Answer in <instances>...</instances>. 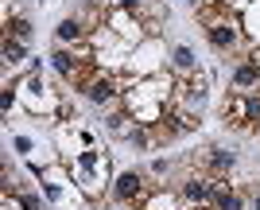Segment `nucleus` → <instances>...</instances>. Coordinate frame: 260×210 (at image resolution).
Masks as SVG:
<instances>
[{"label":"nucleus","instance_id":"nucleus-1","mask_svg":"<svg viewBox=\"0 0 260 210\" xmlns=\"http://www.w3.org/2000/svg\"><path fill=\"white\" fill-rule=\"evenodd\" d=\"M148 199V179H144L140 167H132V171H120L113 179V202L117 206H144Z\"/></svg>","mask_w":260,"mask_h":210},{"label":"nucleus","instance_id":"nucleus-2","mask_svg":"<svg viewBox=\"0 0 260 210\" xmlns=\"http://www.w3.org/2000/svg\"><path fill=\"white\" fill-rule=\"evenodd\" d=\"M78 89H82V94H86L93 105H120V86H117V78L105 74V70L86 74L82 82H78Z\"/></svg>","mask_w":260,"mask_h":210},{"label":"nucleus","instance_id":"nucleus-3","mask_svg":"<svg viewBox=\"0 0 260 210\" xmlns=\"http://www.w3.org/2000/svg\"><path fill=\"white\" fill-rule=\"evenodd\" d=\"M221 191H225V183H221V179L190 175V179L183 183V202H186V206H214Z\"/></svg>","mask_w":260,"mask_h":210},{"label":"nucleus","instance_id":"nucleus-4","mask_svg":"<svg viewBox=\"0 0 260 210\" xmlns=\"http://www.w3.org/2000/svg\"><path fill=\"white\" fill-rule=\"evenodd\" d=\"M233 167H237V152H233V148H206V152H202V171H210L214 179L229 175Z\"/></svg>","mask_w":260,"mask_h":210},{"label":"nucleus","instance_id":"nucleus-5","mask_svg":"<svg viewBox=\"0 0 260 210\" xmlns=\"http://www.w3.org/2000/svg\"><path fill=\"white\" fill-rule=\"evenodd\" d=\"M51 67L58 78H74L78 74V47H54L51 51Z\"/></svg>","mask_w":260,"mask_h":210},{"label":"nucleus","instance_id":"nucleus-6","mask_svg":"<svg viewBox=\"0 0 260 210\" xmlns=\"http://www.w3.org/2000/svg\"><path fill=\"white\" fill-rule=\"evenodd\" d=\"M249 86H260V63L256 58L233 67V89H249Z\"/></svg>","mask_w":260,"mask_h":210},{"label":"nucleus","instance_id":"nucleus-7","mask_svg":"<svg viewBox=\"0 0 260 210\" xmlns=\"http://www.w3.org/2000/svg\"><path fill=\"white\" fill-rule=\"evenodd\" d=\"M86 39V23L78 20V16H66L62 23H58V43L62 47H78Z\"/></svg>","mask_w":260,"mask_h":210},{"label":"nucleus","instance_id":"nucleus-8","mask_svg":"<svg viewBox=\"0 0 260 210\" xmlns=\"http://www.w3.org/2000/svg\"><path fill=\"white\" fill-rule=\"evenodd\" d=\"M171 67L175 70H183V74H194V51H190V47H183V43H175L171 47Z\"/></svg>","mask_w":260,"mask_h":210},{"label":"nucleus","instance_id":"nucleus-9","mask_svg":"<svg viewBox=\"0 0 260 210\" xmlns=\"http://www.w3.org/2000/svg\"><path fill=\"white\" fill-rule=\"evenodd\" d=\"M23 58H27V47H23V39L8 35V39H4V63H23Z\"/></svg>","mask_w":260,"mask_h":210},{"label":"nucleus","instance_id":"nucleus-10","mask_svg":"<svg viewBox=\"0 0 260 210\" xmlns=\"http://www.w3.org/2000/svg\"><path fill=\"white\" fill-rule=\"evenodd\" d=\"M241 101H245V129H256V125H260V94L241 98Z\"/></svg>","mask_w":260,"mask_h":210},{"label":"nucleus","instance_id":"nucleus-11","mask_svg":"<svg viewBox=\"0 0 260 210\" xmlns=\"http://www.w3.org/2000/svg\"><path fill=\"white\" fill-rule=\"evenodd\" d=\"M144 210H183V206H179L171 195H148V199H144Z\"/></svg>","mask_w":260,"mask_h":210},{"label":"nucleus","instance_id":"nucleus-12","mask_svg":"<svg viewBox=\"0 0 260 210\" xmlns=\"http://www.w3.org/2000/svg\"><path fill=\"white\" fill-rule=\"evenodd\" d=\"M8 35H16V39H31V20H27V16H12V20H8Z\"/></svg>","mask_w":260,"mask_h":210},{"label":"nucleus","instance_id":"nucleus-13","mask_svg":"<svg viewBox=\"0 0 260 210\" xmlns=\"http://www.w3.org/2000/svg\"><path fill=\"white\" fill-rule=\"evenodd\" d=\"M124 140H128L132 148H140V152L148 148V144H152V140H148V129H144V125H132L128 133H124Z\"/></svg>","mask_w":260,"mask_h":210},{"label":"nucleus","instance_id":"nucleus-14","mask_svg":"<svg viewBox=\"0 0 260 210\" xmlns=\"http://www.w3.org/2000/svg\"><path fill=\"white\" fill-rule=\"evenodd\" d=\"M214 206H217V210H245V202H241V195H237V191H221Z\"/></svg>","mask_w":260,"mask_h":210},{"label":"nucleus","instance_id":"nucleus-15","mask_svg":"<svg viewBox=\"0 0 260 210\" xmlns=\"http://www.w3.org/2000/svg\"><path fill=\"white\" fill-rule=\"evenodd\" d=\"M20 206L23 210H39V199H35V195H20Z\"/></svg>","mask_w":260,"mask_h":210},{"label":"nucleus","instance_id":"nucleus-16","mask_svg":"<svg viewBox=\"0 0 260 210\" xmlns=\"http://www.w3.org/2000/svg\"><path fill=\"white\" fill-rule=\"evenodd\" d=\"M120 8H128V12H136V16H140V0H117Z\"/></svg>","mask_w":260,"mask_h":210},{"label":"nucleus","instance_id":"nucleus-17","mask_svg":"<svg viewBox=\"0 0 260 210\" xmlns=\"http://www.w3.org/2000/svg\"><path fill=\"white\" fill-rule=\"evenodd\" d=\"M16 152H31V140H27V136H16Z\"/></svg>","mask_w":260,"mask_h":210},{"label":"nucleus","instance_id":"nucleus-18","mask_svg":"<svg viewBox=\"0 0 260 210\" xmlns=\"http://www.w3.org/2000/svg\"><path fill=\"white\" fill-rule=\"evenodd\" d=\"M12 105H16V94H12V89H4V105H0V109L8 113V109H12Z\"/></svg>","mask_w":260,"mask_h":210},{"label":"nucleus","instance_id":"nucleus-19","mask_svg":"<svg viewBox=\"0 0 260 210\" xmlns=\"http://www.w3.org/2000/svg\"><path fill=\"white\" fill-rule=\"evenodd\" d=\"M167 167H171L167 160H155V164H152V171H155V175H167Z\"/></svg>","mask_w":260,"mask_h":210},{"label":"nucleus","instance_id":"nucleus-20","mask_svg":"<svg viewBox=\"0 0 260 210\" xmlns=\"http://www.w3.org/2000/svg\"><path fill=\"white\" fill-rule=\"evenodd\" d=\"M190 4H194V12H198V8H206V4H214V0H190Z\"/></svg>","mask_w":260,"mask_h":210},{"label":"nucleus","instance_id":"nucleus-21","mask_svg":"<svg viewBox=\"0 0 260 210\" xmlns=\"http://www.w3.org/2000/svg\"><path fill=\"white\" fill-rule=\"evenodd\" d=\"M252 206H256V210H260V195H256V202H252Z\"/></svg>","mask_w":260,"mask_h":210}]
</instances>
